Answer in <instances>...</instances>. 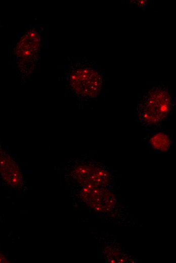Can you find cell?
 I'll return each instance as SVG.
<instances>
[{
    "instance_id": "8",
    "label": "cell",
    "mask_w": 176,
    "mask_h": 263,
    "mask_svg": "<svg viewBox=\"0 0 176 263\" xmlns=\"http://www.w3.org/2000/svg\"><path fill=\"white\" fill-rule=\"evenodd\" d=\"M7 257L0 252V262H9Z\"/></svg>"
},
{
    "instance_id": "1",
    "label": "cell",
    "mask_w": 176,
    "mask_h": 263,
    "mask_svg": "<svg viewBox=\"0 0 176 263\" xmlns=\"http://www.w3.org/2000/svg\"><path fill=\"white\" fill-rule=\"evenodd\" d=\"M63 73L67 89L80 105L95 101L105 89V74L93 61L69 60Z\"/></svg>"
},
{
    "instance_id": "7",
    "label": "cell",
    "mask_w": 176,
    "mask_h": 263,
    "mask_svg": "<svg viewBox=\"0 0 176 263\" xmlns=\"http://www.w3.org/2000/svg\"><path fill=\"white\" fill-rule=\"evenodd\" d=\"M148 144L154 150L159 152H167L171 145V140L168 135L162 130L151 132Z\"/></svg>"
},
{
    "instance_id": "9",
    "label": "cell",
    "mask_w": 176,
    "mask_h": 263,
    "mask_svg": "<svg viewBox=\"0 0 176 263\" xmlns=\"http://www.w3.org/2000/svg\"><path fill=\"white\" fill-rule=\"evenodd\" d=\"M1 22L0 21V25H1Z\"/></svg>"
},
{
    "instance_id": "5",
    "label": "cell",
    "mask_w": 176,
    "mask_h": 263,
    "mask_svg": "<svg viewBox=\"0 0 176 263\" xmlns=\"http://www.w3.org/2000/svg\"><path fill=\"white\" fill-rule=\"evenodd\" d=\"M0 174L9 186L19 188L23 185L20 168L14 159L3 149L0 141Z\"/></svg>"
},
{
    "instance_id": "2",
    "label": "cell",
    "mask_w": 176,
    "mask_h": 263,
    "mask_svg": "<svg viewBox=\"0 0 176 263\" xmlns=\"http://www.w3.org/2000/svg\"><path fill=\"white\" fill-rule=\"evenodd\" d=\"M174 106L169 86L161 82L149 88L132 108V111L143 126L152 128L171 115Z\"/></svg>"
},
{
    "instance_id": "3",
    "label": "cell",
    "mask_w": 176,
    "mask_h": 263,
    "mask_svg": "<svg viewBox=\"0 0 176 263\" xmlns=\"http://www.w3.org/2000/svg\"><path fill=\"white\" fill-rule=\"evenodd\" d=\"M42 52V27L37 24L27 26L12 51L13 62L22 83L26 82L39 66Z\"/></svg>"
},
{
    "instance_id": "4",
    "label": "cell",
    "mask_w": 176,
    "mask_h": 263,
    "mask_svg": "<svg viewBox=\"0 0 176 263\" xmlns=\"http://www.w3.org/2000/svg\"><path fill=\"white\" fill-rule=\"evenodd\" d=\"M71 176L82 187L106 188L111 181L110 172L103 165L93 162L77 163L70 172Z\"/></svg>"
},
{
    "instance_id": "6",
    "label": "cell",
    "mask_w": 176,
    "mask_h": 263,
    "mask_svg": "<svg viewBox=\"0 0 176 263\" xmlns=\"http://www.w3.org/2000/svg\"><path fill=\"white\" fill-rule=\"evenodd\" d=\"M81 195L89 205L97 210H107L112 204V196L105 187H82Z\"/></svg>"
}]
</instances>
